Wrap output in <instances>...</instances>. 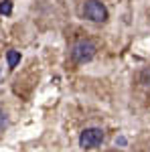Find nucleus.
Wrapping results in <instances>:
<instances>
[{
	"mask_svg": "<svg viewBox=\"0 0 150 152\" xmlns=\"http://www.w3.org/2000/svg\"><path fill=\"white\" fill-rule=\"evenodd\" d=\"M6 61H8V67H16V65L20 63V53L14 51V49H10V51L6 53Z\"/></svg>",
	"mask_w": 150,
	"mask_h": 152,
	"instance_id": "4",
	"label": "nucleus"
},
{
	"mask_svg": "<svg viewBox=\"0 0 150 152\" xmlns=\"http://www.w3.org/2000/svg\"><path fill=\"white\" fill-rule=\"evenodd\" d=\"M0 12H2V14H6V16H8V14L12 12V2H10V0H4V2H0Z\"/></svg>",
	"mask_w": 150,
	"mask_h": 152,
	"instance_id": "5",
	"label": "nucleus"
},
{
	"mask_svg": "<svg viewBox=\"0 0 150 152\" xmlns=\"http://www.w3.org/2000/svg\"><path fill=\"white\" fill-rule=\"evenodd\" d=\"M116 142H118L120 146H124V144H126V138H124V136H120V138H118V140H116Z\"/></svg>",
	"mask_w": 150,
	"mask_h": 152,
	"instance_id": "8",
	"label": "nucleus"
},
{
	"mask_svg": "<svg viewBox=\"0 0 150 152\" xmlns=\"http://www.w3.org/2000/svg\"><path fill=\"white\" fill-rule=\"evenodd\" d=\"M6 124H8V118H6V114L0 110V130H4L6 128Z\"/></svg>",
	"mask_w": 150,
	"mask_h": 152,
	"instance_id": "6",
	"label": "nucleus"
},
{
	"mask_svg": "<svg viewBox=\"0 0 150 152\" xmlns=\"http://www.w3.org/2000/svg\"><path fill=\"white\" fill-rule=\"evenodd\" d=\"M102 142H104V132L100 128H87V130H83L79 136V146L85 148V150L100 146Z\"/></svg>",
	"mask_w": 150,
	"mask_h": 152,
	"instance_id": "2",
	"label": "nucleus"
},
{
	"mask_svg": "<svg viewBox=\"0 0 150 152\" xmlns=\"http://www.w3.org/2000/svg\"><path fill=\"white\" fill-rule=\"evenodd\" d=\"M142 83L144 85H150V71H144L142 73Z\"/></svg>",
	"mask_w": 150,
	"mask_h": 152,
	"instance_id": "7",
	"label": "nucleus"
},
{
	"mask_svg": "<svg viewBox=\"0 0 150 152\" xmlns=\"http://www.w3.org/2000/svg\"><path fill=\"white\" fill-rule=\"evenodd\" d=\"M83 14L89 20H93V23H104L105 18H108V10H105V6L100 0H87L85 8H83Z\"/></svg>",
	"mask_w": 150,
	"mask_h": 152,
	"instance_id": "3",
	"label": "nucleus"
},
{
	"mask_svg": "<svg viewBox=\"0 0 150 152\" xmlns=\"http://www.w3.org/2000/svg\"><path fill=\"white\" fill-rule=\"evenodd\" d=\"M95 43L91 41H87V39H83V41H77L73 49H71V57L73 61H77V63H85V61H89V59L95 55Z\"/></svg>",
	"mask_w": 150,
	"mask_h": 152,
	"instance_id": "1",
	"label": "nucleus"
}]
</instances>
